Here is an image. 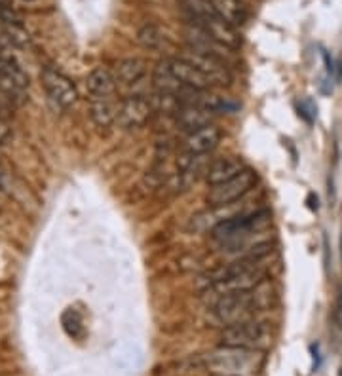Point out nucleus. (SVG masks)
<instances>
[{
    "label": "nucleus",
    "mask_w": 342,
    "mask_h": 376,
    "mask_svg": "<svg viewBox=\"0 0 342 376\" xmlns=\"http://www.w3.org/2000/svg\"><path fill=\"white\" fill-rule=\"evenodd\" d=\"M338 376H342V367H341V372H338Z\"/></svg>",
    "instance_id": "obj_30"
},
{
    "label": "nucleus",
    "mask_w": 342,
    "mask_h": 376,
    "mask_svg": "<svg viewBox=\"0 0 342 376\" xmlns=\"http://www.w3.org/2000/svg\"><path fill=\"white\" fill-rule=\"evenodd\" d=\"M167 61V67L171 68V73L175 74L177 80L181 82L185 88L188 90H209L211 84L207 82L204 74L200 73L198 68L194 67L192 63H188L187 59L182 57H173V59H165Z\"/></svg>",
    "instance_id": "obj_15"
},
{
    "label": "nucleus",
    "mask_w": 342,
    "mask_h": 376,
    "mask_svg": "<svg viewBox=\"0 0 342 376\" xmlns=\"http://www.w3.org/2000/svg\"><path fill=\"white\" fill-rule=\"evenodd\" d=\"M42 80V88H44L46 95L50 99L56 107L59 108H68L73 107L76 99H78V91L76 85L65 76L63 73L56 70V68L46 67L40 74Z\"/></svg>",
    "instance_id": "obj_7"
},
{
    "label": "nucleus",
    "mask_w": 342,
    "mask_h": 376,
    "mask_svg": "<svg viewBox=\"0 0 342 376\" xmlns=\"http://www.w3.org/2000/svg\"><path fill=\"white\" fill-rule=\"evenodd\" d=\"M0 42L14 48H25L28 44V33L23 28L21 23H8L0 25Z\"/></svg>",
    "instance_id": "obj_21"
},
{
    "label": "nucleus",
    "mask_w": 342,
    "mask_h": 376,
    "mask_svg": "<svg viewBox=\"0 0 342 376\" xmlns=\"http://www.w3.org/2000/svg\"><path fill=\"white\" fill-rule=\"evenodd\" d=\"M268 211H253V213H236L224 216L215 226L211 228V238L222 245L244 247L251 234L262 230L270 219Z\"/></svg>",
    "instance_id": "obj_4"
},
{
    "label": "nucleus",
    "mask_w": 342,
    "mask_h": 376,
    "mask_svg": "<svg viewBox=\"0 0 342 376\" xmlns=\"http://www.w3.org/2000/svg\"><path fill=\"white\" fill-rule=\"evenodd\" d=\"M61 327L71 338H74V340H82V338H84V319H82V315H80L74 308H67V310L61 313Z\"/></svg>",
    "instance_id": "obj_22"
},
{
    "label": "nucleus",
    "mask_w": 342,
    "mask_h": 376,
    "mask_svg": "<svg viewBox=\"0 0 342 376\" xmlns=\"http://www.w3.org/2000/svg\"><path fill=\"white\" fill-rule=\"evenodd\" d=\"M6 56H14V53L8 50V46H4L2 42H0V57H6Z\"/></svg>",
    "instance_id": "obj_27"
},
{
    "label": "nucleus",
    "mask_w": 342,
    "mask_h": 376,
    "mask_svg": "<svg viewBox=\"0 0 342 376\" xmlns=\"http://www.w3.org/2000/svg\"><path fill=\"white\" fill-rule=\"evenodd\" d=\"M270 289L266 285H259L256 289L236 293V295L221 296L213 301L209 308V321L215 327H232V325L244 323L249 319H255L256 313H261L270 304Z\"/></svg>",
    "instance_id": "obj_2"
},
{
    "label": "nucleus",
    "mask_w": 342,
    "mask_h": 376,
    "mask_svg": "<svg viewBox=\"0 0 342 376\" xmlns=\"http://www.w3.org/2000/svg\"><path fill=\"white\" fill-rule=\"evenodd\" d=\"M139 40H141L145 46H150V48H152V46H156V42L160 40V36H156V34H154L152 28L147 27L145 31H141V34H139Z\"/></svg>",
    "instance_id": "obj_25"
},
{
    "label": "nucleus",
    "mask_w": 342,
    "mask_h": 376,
    "mask_svg": "<svg viewBox=\"0 0 342 376\" xmlns=\"http://www.w3.org/2000/svg\"><path fill=\"white\" fill-rule=\"evenodd\" d=\"M28 76L14 56L0 57V95L16 97L27 90Z\"/></svg>",
    "instance_id": "obj_11"
},
{
    "label": "nucleus",
    "mask_w": 342,
    "mask_h": 376,
    "mask_svg": "<svg viewBox=\"0 0 342 376\" xmlns=\"http://www.w3.org/2000/svg\"><path fill=\"white\" fill-rule=\"evenodd\" d=\"M272 327L262 319H249L244 323L232 325L222 329L221 346L244 348V350H255L264 352L272 344Z\"/></svg>",
    "instance_id": "obj_5"
},
{
    "label": "nucleus",
    "mask_w": 342,
    "mask_h": 376,
    "mask_svg": "<svg viewBox=\"0 0 342 376\" xmlns=\"http://www.w3.org/2000/svg\"><path fill=\"white\" fill-rule=\"evenodd\" d=\"M181 57L187 59L188 63H192L194 67L198 68L200 73L207 78L211 85H228L232 82V74L228 70L227 63L219 59V57L205 56V53H200V51L194 50H190Z\"/></svg>",
    "instance_id": "obj_10"
},
{
    "label": "nucleus",
    "mask_w": 342,
    "mask_h": 376,
    "mask_svg": "<svg viewBox=\"0 0 342 376\" xmlns=\"http://www.w3.org/2000/svg\"><path fill=\"white\" fill-rule=\"evenodd\" d=\"M0 6H11V0H0Z\"/></svg>",
    "instance_id": "obj_28"
},
{
    "label": "nucleus",
    "mask_w": 342,
    "mask_h": 376,
    "mask_svg": "<svg viewBox=\"0 0 342 376\" xmlns=\"http://www.w3.org/2000/svg\"><path fill=\"white\" fill-rule=\"evenodd\" d=\"M244 169H245L244 160L238 158V156H224V158H219L215 160V162H211L209 169L205 173V181H207L209 187H215V184L230 181V179L239 175Z\"/></svg>",
    "instance_id": "obj_17"
},
{
    "label": "nucleus",
    "mask_w": 342,
    "mask_h": 376,
    "mask_svg": "<svg viewBox=\"0 0 342 376\" xmlns=\"http://www.w3.org/2000/svg\"><path fill=\"white\" fill-rule=\"evenodd\" d=\"M90 118L101 130L113 127L116 124V118H118V101L116 99L90 101Z\"/></svg>",
    "instance_id": "obj_19"
},
{
    "label": "nucleus",
    "mask_w": 342,
    "mask_h": 376,
    "mask_svg": "<svg viewBox=\"0 0 342 376\" xmlns=\"http://www.w3.org/2000/svg\"><path fill=\"white\" fill-rule=\"evenodd\" d=\"M114 76H116V82L118 85H135L139 84L147 73L145 68V63L137 57H128V59H120L114 67Z\"/></svg>",
    "instance_id": "obj_18"
},
{
    "label": "nucleus",
    "mask_w": 342,
    "mask_h": 376,
    "mask_svg": "<svg viewBox=\"0 0 342 376\" xmlns=\"http://www.w3.org/2000/svg\"><path fill=\"white\" fill-rule=\"evenodd\" d=\"M0 187H2V175H0Z\"/></svg>",
    "instance_id": "obj_29"
},
{
    "label": "nucleus",
    "mask_w": 342,
    "mask_h": 376,
    "mask_svg": "<svg viewBox=\"0 0 342 376\" xmlns=\"http://www.w3.org/2000/svg\"><path fill=\"white\" fill-rule=\"evenodd\" d=\"M217 114L207 110V108L200 107V105H194V103H182L181 107L177 108V113L173 114L175 118V124L181 127V130L192 133L196 130H202L205 125L213 124Z\"/></svg>",
    "instance_id": "obj_14"
},
{
    "label": "nucleus",
    "mask_w": 342,
    "mask_h": 376,
    "mask_svg": "<svg viewBox=\"0 0 342 376\" xmlns=\"http://www.w3.org/2000/svg\"><path fill=\"white\" fill-rule=\"evenodd\" d=\"M299 114H301L306 122L312 124L314 120H316V116H318V107H316V103H314L312 99H302V101L299 103Z\"/></svg>",
    "instance_id": "obj_23"
},
{
    "label": "nucleus",
    "mask_w": 342,
    "mask_h": 376,
    "mask_svg": "<svg viewBox=\"0 0 342 376\" xmlns=\"http://www.w3.org/2000/svg\"><path fill=\"white\" fill-rule=\"evenodd\" d=\"M154 113L150 97L128 95L118 101V118L116 124L122 130H139L147 124Z\"/></svg>",
    "instance_id": "obj_8"
},
{
    "label": "nucleus",
    "mask_w": 342,
    "mask_h": 376,
    "mask_svg": "<svg viewBox=\"0 0 342 376\" xmlns=\"http://www.w3.org/2000/svg\"><path fill=\"white\" fill-rule=\"evenodd\" d=\"M221 139L222 133L215 124L205 125L202 130L188 133L185 142H182V152L192 154V156H205V154H209L211 150H215L219 147Z\"/></svg>",
    "instance_id": "obj_13"
},
{
    "label": "nucleus",
    "mask_w": 342,
    "mask_h": 376,
    "mask_svg": "<svg viewBox=\"0 0 342 376\" xmlns=\"http://www.w3.org/2000/svg\"><path fill=\"white\" fill-rule=\"evenodd\" d=\"M256 184V173L245 167L239 175H236L234 179L227 182H221V184H215V187L209 188V192L205 196L207 204L213 205V207H228L232 205L234 202H238L249 194Z\"/></svg>",
    "instance_id": "obj_6"
},
{
    "label": "nucleus",
    "mask_w": 342,
    "mask_h": 376,
    "mask_svg": "<svg viewBox=\"0 0 342 376\" xmlns=\"http://www.w3.org/2000/svg\"><path fill=\"white\" fill-rule=\"evenodd\" d=\"M190 25L198 27L205 34H209L211 38L217 40L219 44L227 46L228 50H238L242 46V36L238 33V27H234L228 21H224L217 14L190 17Z\"/></svg>",
    "instance_id": "obj_9"
},
{
    "label": "nucleus",
    "mask_w": 342,
    "mask_h": 376,
    "mask_svg": "<svg viewBox=\"0 0 342 376\" xmlns=\"http://www.w3.org/2000/svg\"><path fill=\"white\" fill-rule=\"evenodd\" d=\"M266 258V256H264ZM264 258H253L245 256L238 258L232 264L219 268L211 273L207 279V289L205 293L213 298H221L227 295H236V293H245V291L256 289L259 285L264 283L266 268H264Z\"/></svg>",
    "instance_id": "obj_1"
},
{
    "label": "nucleus",
    "mask_w": 342,
    "mask_h": 376,
    "mask_svg": "<svg viewBox=\"0 0 342 376\" xmlns=\"http://www.w3.org/2000/svg\"><path fill=\"white\" fill-rule=\"evenodd\" d=\"M152 84L156 91H162V93H170V95L179 97L182 103L187 101L192 91H196V90H188V88H185V85L177 80L175 74L171 73V68L167 67V61H160L158 67L154 68Z\"/></svg>",
    "instance_id": "obj_16"
},
{
    "label": "nucleus",
    "mask_w": 342,
    "mask_h": 376,
    "mask_svg": "<svg viewBox=\"0 0 342 376\" xmlns=\"http://www.w3.org/2000/svg\"><path fill=\"white\" fill-rule=\"evenodd\" d=\"M86 91L90 101H101V99H116L118 82L110 68L97 67L93 68L86 78Z\"/></svg>",
    "instance_id": "obj_12"
},
{
    "label": "nucleus",
    "mask_w": 342,
    "mask_h": 376,
    "mask_svg": "<svg viewBox=\"0 0 342 376\" xmlns=\"http://www.w3.org/2000/svg\"><path fill=\"white\" fill-rule=\"evenodd\" d=\"M211 8L215 10L219 17H222L224 21H228L234 27L244 25L247 19V11H245L244 4L239 0H207Z\"/></svg>",
    "instance_id": "obj_20"
},
{
    "label": "nucleus",
    "mask_w": 342,
    "mask_h": 376,
    "mask_svg": "<svg viewBox=\"0 0 342 376\" xmlns=\"http://www.w3.org/2000/svg\"><path fill=\"white\" fill-rule=\"evenodd\" d=\"M204 363L219 376H256L264 367V355L255 350L221 346L207 353Z\"/></svg>",
    "instance_id": "obj_3"
},
{
    "label": "nucleus",
    "mask_w": 342,
    "mask_h": 376,
    "mask_svg": "<svg viewBox=\"0 0 342 376\" xmlns=\"http://www.w3.org/2000/svg\"><path fill=\"white\" fill-rule=\"evenodd\" d=\"M213 376H219V375H213Z\"/></svg>",
    "instance_id": "obj_31"
},
{
    "label": "nucleus",
    "mask_w": 342,
    "mask_h": 376,
    "mask_svg": "<svg viewBox=\"0 0 342 376\" xmlns=\"http://www.w3.org/2000/svg\"><path fill=\"white\" fill-rule=\"evenodd\" d=\"M8 133H10V131H8V125H6L4 120L0 118V145H2V142L6 141V137H8Z\"/></svg>",
    "instance_id": "obj_26"
},
{
    "label": "nucleus",
    "mask_w": 342,
    "mask_h": 376,
    "mask_svg": "<svg viewBox=\"0 0 342 376\" xmlns=\"http://www.w3.org/2000/svg\"><path fill=\"white\" fill-rule=\"evenodd\" d=\"M8 23H21L19 21V17L14 10H11V6H0V25H8Z\"/></svg>",
    "instance_id": "obj_24"
}]
</instances>
